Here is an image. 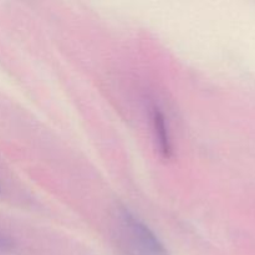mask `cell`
I'll use <instances>...</instances> for the list:
<instances>
[{
	"mask_svg": "<svg viewBox=\"0 0 255 255\" xmlns=\"http://www.w3.org/2000/svg\"><path fill=\"white\" fill-rule=\"evenodd\" d=\"M154 126H156V133L161 152L164 157H169L171 156V144H169L168 133H167V126L163 115L159 111H156V115H154Z\"/></svg>",
	"mask_w": 255,
	"mask_h": 255,
	"instance_id": "cell-2",
	"label": "cell"
},
{
	"mask_svg": "<svg viewBox=\"0 0 255 255\" xmlns=\"http://www.w3.org/2000/svg\"><path fill=\"white\" fill-rule=\"evenodd\" d=\"M125 221L132 233L134 247L141 255H167L163 246L143 223L132 216H127Z\"/></svg>",
	"mask_w": 255,
	"mask_h": 255,
	"instance_id": "cell-1",
	"label": "cell"
}]
</instances>
